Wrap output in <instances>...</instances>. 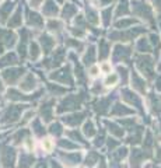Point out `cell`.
<instances>
[{
  "instance_id": "1",
  "label": "cell",
  "mask_w": 161,
  "mask_h": 168,
  "mask_svg": "<svg viewBox=\"0 0 161 168\" xmlns=\"http://www.w3.org/2000/svg\"><path fill=\"white\" fill-rule=\"evenodd\" d=\"M116 81H118V77H116V76L113 74L112 77H108V79H106L105 84H106V86H113V84H115Z\"/></svg>"
},
{
  "instance_id": "2",
  "label": "cell",
  "mask_w": 161,
  "mask_h": 168,
  "mask_svg": "<svg viewBox=\"0 0 161 168\" xmlns=\"http://www.w3.org/2000/svg\"><path fill=\"white\" fill-rule=\"evenodd\" d=\"M42 146H44V149H45L46 151H49V150L52 149V143H50V139H45V140L42 142Z\"/></svg>"
},
{
  "instance_id": "3",
  "label": "cell",
  "mask_w": 161,
  "mask_h": 168,
  "mask_svg": "<svg viewBox=\"0 0 161 168\" xmlns=\"http://www.w3.org/2000/svg\"><path fill=\"white\" fill-rule=\"evenodd\" d=\"M102 69H104L105 72H108V70H109V66H108V64H104V66H102Z\"/></svg>"
}]
</instances>
